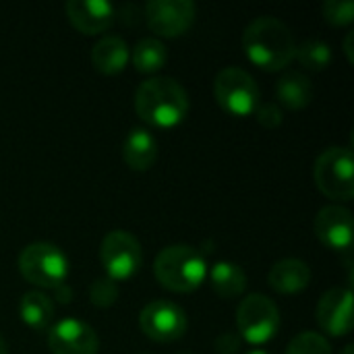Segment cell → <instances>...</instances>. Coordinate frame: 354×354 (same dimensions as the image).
<instances>
[{
	"mask_svg": "<svg viewBox=\"0 0 354 354\" xmlns=\"http://www.w3.org/2000/svg\"><path fill=\"white\" fill-rule=\"evenodd\" d=\"M247 58L266 73L286 68L295 60L297 41L292 31L276 17H259L251 21L243 33Z\"/></svg>",
	"mask_w": 354,
	"mask_h": 354,
	"instance_id": "1",
	"label": "cell"
},
{
	"mask_svg": "<svg viewBox=\"0 0 354 354\" xmlns=\"http://www.w3.org/2000/svg\"><path fill=\"white\" fill-rule=\"evenodd\" d=\"M135 112L149 127H178L189 114V93L172 77H151L135 91Z\"/></svg>",
	"mask_w": 354,
	"mask_h": 354,
	"instance_id": "2",
	"label": "cell"
},
{
	"mask_svg": "<svg viewBox=\"0 0 354 354\" xmlns=\"http://www.w3.org/2000/svg\"><path fill=\"white\" fill-rule=\"evenodd\" d=\"M153 274L166 290L185 295L203 284L207 278V261L189 245H170L158 253Z\"/></svg>",
	"mask_w": 354,
	"mask_h": 354,
	"instance_id": "3",
	"label": "cell"
},
{
	"mask_svg": "<svg viewBox=\"0 0 354 354\" xmlns=\"http://www.w3.org/2000/svg\"><path fill=\"white\" fill-rule=\"evenodd\" d=\"M21 276L44 290H58L68 278V259L58 245L31 243L17 259Z\"/></svg>",
	"mask_w": 354,
	"mask_h": 354,
	"instance_id": "4",
	"label": "cell"
},
{
	"mask_svg": "<svg viewBox=\"0 0 354 354\" xmlns=\"http://www.w3.org/2000/svg\"><path fill=\"white\" fill-rule=\"evenodd\" d=\"M280 311L278 305L261 295H249L239 303L236 309V328H239V336L251 344V346H261L272 342L278 332H280Z\"/></svg>",
	"mask_w": 354,
	"mask_h": 354,
	"instance_id": "5",
	"label": "cell"
},
{
	"mask_svg": "<svg viewBox=\"0 0 354 354\" xmlns=\"http://www.w3.org/2000/svg\"><path fill=\"white\" fill-rule=\"evenodd\" d=\"M317 189L336 201H351L354 197V160L351 147H328L317 156L313 166Z\"/></svg>",
	"mask_w": 354,
	"mask_h": 354,
	"instance_id": "6",
	"label": "cell"
},
{
	"mask_svg": "<svg viewBox=\"0 0 354 354\" xmlns=\"http://www.w3.org/2000/svg\"><path fill=\"white\" fill-rule=\"evenodd\" d=\"M214 95L224 112L239 118H247L255 114L257 106L261 104L257 81L239 66H226L216 75Z\"/></svg>",
	"mask_w": 354,
	"mask_h": 354,
	"instance_id": "7",
	"label": "cell"
},
{
	"mask_svg": "<svg viewBox=\"0 0 354 354\" xmlns=\"http://www.w3.org/2000/svg\"><path fill=\"white\" fill-rule=\"evenodd\" d=\"M100 261L106 272V278H110L116 284L127 282L141 270V243L137 241L135 234L127 230H112L102 239Z\"/></svg>",
	"mask_w": 354,
	"mask_h": 354,
	"instance_id": "8",
	"label": "cell"
},
{
	"mask_svg": "<svg viewBox=\"0 0 354 354\" xmlns=\"http://www.w3.org/2000/svg\"><path fill=\"white\" fill-rule=\"evenodd\" d=\"M139 328L153 342H176L187 332V313L172 301H153L143 307Z\"/></svg>",
	"mask_w": 354,
	"mask_h": 354,
	"instance_id": "9",
	"label": "cell"
},
{
	"mask_svg": "<svg viewBox=\"0 0 354 354\" xmlns=\"http://www.w3.org/2000/svg\"><path fill=\"white\" fill-rule=\"evenodd\" d=\"M197 17V6L191 0H151L145 4L147 27L160 37H180Z\"/></svg>",
	"mask_w": 354,
	"mask_h": 354,
	"instance_id": "10",
	"label": "cell"
},
{
	"mask_svg": "<svg viewBox=\"0 0 354 354\" xmlns=\"http://www.w3.org/2000/svg\"><path fill=\"white\" fill-rule=\"evenodd\" d=\"M48 348L52 354H97L100 338L89 324L66 317L50 328Z\"/></svg>",
	"mask_w": 354,
	"mask_h": 354,
	"instance_id": "11",
	"label": "cell"
},
{
	"mask_svg": "<svg viewBox=\"0 0 354 354\" xmlns=\"http://www.w3.org/2000/svg\"><path fill=\"white\" fill-rule=\"evenodd\" d=\"M315 319L326 334L334 338L348 336L353 332V290L330 288L317 303Z\"/></svg>",
	"mask_w": 354,
	"mask_h": 354,
	"instance_id": "12",
	"label": "cell"
},
{
	"mask_svg": "<svg viewBox=\"0 0 354 354\" xmlns=\"http://www.w3.org/2000/svg\"><path fill=\"white\" fill-rule=\"evenodd\" d=\"M315 234L324 247L338 253H348L353 249L354 222L351 209L342 205H326L317 212Z\"/></svg>",
	"mask_w": 354,
	"mask_h": 354,
	"instance_id": "13",
	"label": "cell"
},
{
	"mask_svg": "<svg viewBox=\"0 0 354 354\" xmlns=\"http://www.w3.org/2000/svg\"><path fill=\"white\" fill-rule=\"evenodd\" d=\"M64 10L68 23L83 35L104 33L116 21V8L106 0H68Z\"/></svg>",
	"mask_w": 354,
	"mask_h": 354,
	"instance_id": "14",
	"label": "cell"
},
{
	"mask_svg": "<svg viewBox=\"0 0 354 354\" xmlns=\"http://www.w3.org/2000/svg\"><path fill=\"white\" fill-rule=\"evenodd\" d=\"M122 160L131 170L145 172L158 160V139L145 127H133L122 141Z\"/></svg>",
	"mask_w": 354,
	"mask_h": 354,
	"instance_id": "15",
	"label": "cell"
},
{
	"mask_svg": "<svg viewBox=\"0 0 354 354\" xmlns=\"http://www.w3.org/2000/svg\"><path fill=\"white\" fill-rule=\"evenodd\" d=\"M268 282L280 295H297L309 286L311 268L305 261L295 259V257L280 259L278 263L272 266L268 274Z\"/></svg>",
	"mask_w": 354,
	"mask_h": 354,
	"instance_id": "16",
	"label": "cell"
},
{
	"mask_svg": "<svg viewBox=\"0 0 354 354\" xmlns=\"http://www.w3.org/2000/svg\"><path fill=\"white\" fill-rule=\"evenodd\" d=\"M131 60V50L127 41L118 35H104L91 48V64L102 75H118L127 68Z\"/></svg>",
	"mask_w": 354,
	"mask_h": 354,
	"instance_id": "17",
	"label": "cell"
},
{
	"mask_svg": "<svg viewBox=\"0 0 354 354\" xmlns=\"http://www.w3.org/2000/svg\"><path fill=\"white\" fill-rule=\"evenodd\" d=\"M19 317L33 332H46L54 322V303L39 290H29L19 301Z\"/></svg>",
	"mask_w": 354,
	"mask_h": 354,
	"instance_id": "18",
	"label": "cell"
},
{
	"mask_svg": "<svg viewBox=\"0 0 354 354\" xmlns=\"http://www.w3.org/2000/svg\"><path fill=\"white\" fill-rule=\"evenodd\" d=\"M276 95L288 110H303L313 100V83L305 73L288 71L276 83Z\"/></svg>",
	"mask_w": 354,
	"mask_h": 354,
	"instance_id": "19",
	"label": "cell"
},
{
	"mask_svg": "<svg viewBox=\"0 0 354 354\" xmlns=\"http://www.w3.org/2000/svg\"><path fill=\"white\" fill-rule=\"evenodd\" d=\"M212 288L222 299H236L247 288V274L239 263L218 261L212 270H207Z\"/></svg>",
	"mask_w": 354,
	"mask_h": 354,
	"instance_id": "20",
	"label": "cell"
},
{
	"mask_svg": "<svg viewBox=\"0 0 354 354\" xmlns=\"http://www.w3.org/2000/svg\"><path fill=\"white\" fill-rule=\"evenodd\" d=\"M131 62L137 73L153 75L168 62V48L158 37H141L131 50Z\"/></svg>",
	"mask_w": 354,
	"mask_h": 354,
	"instance_id": "21",
	"label": "cell"
},
{
	"mask_svg": "<svg viewBox=\"0 0 354 354\" xmlns=\"http://www.w3.org/2000/svg\"><path fill=\"white\" fill-rule=\"evenodd\" d=\"M295 58L307 71H326L332 62V48L319 37H309L301 46H297Z\"/></svg>",
	"mask_w": 354,
	"mask_h": 354,
	"instance_id": "22",
	"label": "cell"
},
{
	"mask_svg": "<svg viewBox=\"0 0 354 354\" xmlns=\"http://www.w3.org/2000/svg\"><path fill=\"white\" fill-rule=\"evenodd\" d=\"M286 354H332V346L317 332H301L290 340Z\"/></svg>",
	"mask_w": 354,
	"mask_h": 354,
	"instance_id": "23",
	"label": "cell"
},
{
	"mask_svg": "<svg viewBox=\"0 0 354 354\" xmlns=\"http://www.w3.org/2000/svg\"><path fill=\"white\" fill-rule=\"evenodd\" d=\"M118 299V284L112 282L110 278H97L91 286H89V301L97 307V309H108L116 303Z\"/></svg>",
	"mask_w": 354,
	"mask_h": 354,
	"instance_id": "24",
	"label": "cell"
},
{
	"mask_svg": "<svg viewBox=\"0 0 354 354\" xmlns=\"http://www.w3.org/2000/svg\"><path fill=\"white\" fill-rule=\"evenodd\" d=\"M324 19L336 27L351 25L354 21V2L353 0H328L324 4Z\"/></svg>",
	"mask_w": 354,
	"mask_h": 354,
	"instance_id": "25",
	"label": "cell"
},
{
	"mask_svg": "<svg viewBox=\"0 0 354 354\" xmlns=\"http://www.w3.org/2000/svg\"><path fill=\"white\" fill-rule=\"evenodd\" d=\"M255 118H257V122L263 129H278L282 124V120H284V114H282V110H280L278 104L268 102V104H259L257 106Z\"/></svg>",
	"mask_w": 354,
	"mask_h": 354,
	"instance_id": "26",
	"label": "cell"
},
{
	"mask_svg": "<svg viewBox=\"0 0 354 354\" xmlns=\"http://www.w3.org/2000/svg\"><path fill=\"white\" fill-rule=\"evenodd\" d=\"M239 346H241V338H239V334H234V332L222 334V336L216 340V351H218V354H236Z\"/></svg>",
	"mask_w": 354,
	"mask_h": 354,
	"instance_id": "27",
	"label": "cell"
},
{
	"mask_svg": "<svg viewBox=\"0 0 354 354\" xmlns=\"http://www.w3.org/2000/svg\"><path fill=\"white\" fill-rule=\"evenodd\" d=\"M353 33H348L346 35V44H344V52H346V56H348V62L353 64L354 60H353Z\"/></svg>",
	"mask_w": 354,
	"mask_h": 354,
	"instance_id": "28",
	"label": "cell"
},
{
	"mask_svg": "<svg viewBox=\"0 0 354 354\" xmlns=\"http://www.w3.org/2000/svg\"><path fill=\"white\" fill-rule=\"evenodd\" d=\"M0 354H8V346H6V342H4L2 336H0Z\"/></svg>",
	"mask_w": 354,
	"mask_h": 354,
	"instance_id": "29",
	"label": "cell"
},
{
	"mask_svg": "<svg viewBox=\"0 0 354 354\" xmlns=\"http://www.w3.org/2000/svg\"><path fill=\"white\" fill-rule=\"evenodd\" d=\"M247 354H270L268 351H261V348H253V351H249Z\"/></svg>",
	"mask_w": 354,
	"mask_h": 354,
	"instance_id": "30",
	"label": "cell"
},
{
	"mask_svg": "<svg viewBox=\"0 0 354 354\" xmlns=\"http://www.w3.org/2000/svg\"><path fill=\"white\" fill-rule=\"evenodd\" d=\"M340 354H354V348L348 344V346H344V351H342Z\"/></svg>",
	"mask_w": 354,
	"mask_h": 354,
	"instance_id": "31",
	"label": "cell"
},
{
	"mask_svg": "<svg viewBox=\"0 0 354 354\" xmlns=\"http://www.w3.org/2000/svg\"><path fill=\"white\" fill-rule=\"evenodd\" d=\"M176 354H195V353H176Z\"/></svg>",
	"mask_w": 354,
	"mask_h": 354,
	"instance_id": "32",
	"label": "cell"
}]
</instances>
